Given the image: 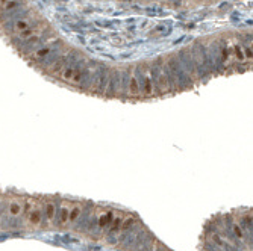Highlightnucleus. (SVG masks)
I'll use <instances>...</instances> for the list:
<instances>
[{"label":"nucleus","instance_id":"1","mask_svg":"<svg viewBox=\"0 0 253 251\" xmlns=\"http://www.w3.org/2000/svg\"><path fill=\"white\" fill-rule=\"evenodd\" d=\"M61 77L64 80L70 82V83H74V85H79L82 82V73L79 70H76V68H65V70H62Z\"/></svg>","mask_w":253,"mask_h":251},{"label":"nucleus","instance_id":"2","mask_svg":"<svg viewBox=\"0 0 253 251\" xmlns=\"http://www.w3.org/2000/svg\"><path fill=\"white\" fill-rule=\"evenodd\" d=\"M29 222H31L32 225H38V224L41 222V210H39V209L31 210V213H29Z\"/></svg>","mask_w":253,"mask_h":251},{"label":"nucleus","instance_id":"3","mask_svg":"<svg viewBox=\"0 0 253 251\" xmlns=\"http://www.w3.org/2000/svg\"><path fill=\"white\" fill-rule=\"evenodd\" d=\"M129 94L130 95H133V97H137V95H140V85H138V82H137V77H130V85H129Z\"/></svg>","mask_w":253,"mask_h":251},{"label":"nucleus","instance_id":"4","mask_svg":"<svg viewBox=\"0 0 253 251\" xmlns=\"http://www.w3.org/2000/svg\"><path fill=\"white\" fill-rule=\"evenodd\" d=\"M44 213H46V218L49 221H52L55 218V215H56V206H55L53 203H47L46 207H44Z\"/></svg>","mask_w":253,"mask_h":251},{"label":"nucleus","instance_id":"5","mask_svg":"<svg viewBox=\"0 0 253 251\" xmlns=\"http://www.w3.org/2000/svg\"><path fill=\"white\" fill-rule=\"evenodd\" d=\"M21 210H23V206L17 203V201H11V204H9V213L12 216H18L21 213Z\"/></svg>","mask_w":253,"mask_h":251},{"label":"nucleus","instance_id":"6","mask_svg":"<svg viewBox=\"0 0 253 251\" xmlns=\"http://www.w3.org/2000/svg\"><path fill=\"white\" fill-rule=\"evenodd\" d=\"M14 27H15L17 32H23V30L29 29V23H27L26 20H17L15 24H14Z\"/></svg>","mask_w":253,"mask_h":251},{"label":"nucleus","instance_id":"7","mask_svg":"<svg viewBox=\"0 0 253 251\" xmlns=\"http://www.w3.org/2000/svg\"><path fill=\"white\" fill-rule=\"evenodd\" d=\"M79 215H80V206H74L71 210H70V213H68V221L74 222Z\"/></svg>","mask_w":253,"mask_h":251},{"label":"nucleus","instance_id":"8","mask_svg":"<svg viewBox=\"0 0 253 251\" xmlns=\"http://www.w3.org/2000/svg\"><path fill=\"white\" fill-rule=\"evenodd\" d=\"M68 213H70V210H68V207L67 206H62V209H61V224H67L68 222Z\"/></svg>","mask_w":253,"mask_h":251},{"label":"nucleus","instance_id":"9","mask_svg":"<svg viewBox=\"0 0 253 251\" xmlns=\"http://www.w3.org/2000/svg\"><path fill=\"white\" fill-rule=\"evenodd\" d=\"M49 53H50V47H44V49H39V50H38V52L35 53V59H41V58L47 56Z\"/></svg>","mask_w":253,"mask_h":251},{"label":"nucleus","instance_id":"10","mask_svg":"<svg viewBox=\"0 0 253 251\" xmlns=\"http://www.w3.org/2000/svg\"><path fill=\"white\" fill-rule=\"evenodd\" d=\"M109 219H111V213H108V215H102L100 218H99V225H100V227H105V225H108V224H109Z\"/></svg>","mask_w":253,"mask_h":251},{"label":"nucleus","instance_id":"11","mask_svg":"<svg viewBox=\"0 0 253 251\" xmlns=\"http://www.w3.org/2000/svg\"><path fill=\"white\" fill-rule=\"evenodd\" d=\"M132 222H133V219H132V218H127L126 221H124V222L121 224V227H123L124 230H127V229H129V227L132 225Z\"/></svg>","mask_w":253,"mask_h":251},{"label":"nucleus","instance_id":"12","mask_svg":"<svg viewBox=\"0 0 253 251\" xmlns=\"http://www.w3.org/2000/svg\"><path fill=\"white\" fill-rule=\"evenodd\" d=\"M234 232H235V234L238 236V237H243V232H241V229H239L238 225H235V227H234Z\"/></svg>","mask_w":253,"mask_h":251},{"label":"nucleus","instance_id":"13","mask_svg":"<svg viewBox=\"0 0 253 251\" xmlns=\"http://www.w3.org/2000/svg\"><path fill=\"white\" fill-rule=\"evenodd\" d=\"M12 0H0V8H3L5 9V6L8 5V3H11Z\"/></svg>","mask_w":253,"mask_h":251},{"label":"nucleus","instance_id":"14","mask_svg":"<svg viewBox=\"0 0 253 251\" xmlns=\"http://www.w3.org/2000/svg\"><path fill=\"white\" fill-rule=\"evenodd\" d=\"M246 56H247V58H252V49H247V50H246Z\"/></svg>","mask_w":253,"mask_h":251}]
</instances>
